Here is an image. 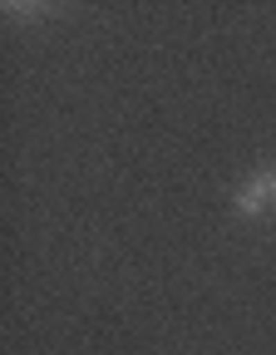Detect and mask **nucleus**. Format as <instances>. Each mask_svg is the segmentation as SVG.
Returning <instances> with one entry per match:
<instances>
[{
    "instance_id": "2",
    "label": "nucleus",
    "mask_w": 276,
    "mask_h": 355,
    "mask_svg": "<svg viewBox=\"0 0 276 355\" xmlns=\"http://www.w3.org/2000/svg\"><path fill=\"white\" fill-rule=\"evenodd\" d=\"M271 207H276V168H271Z\"/></svg>"
},
{
    "instance_id": "1",
    "label": "nucleus",
    "mask_w": 276,
    "mask_h": 355,
    "mask_svg": "<svg viewBox=\"0 0 276 355\" xmlns=\"http://www.w3.org/2000/svg\"><path fill=\"white\" fill-rule=\"evenodd\" d=\"M266 207H271V168L252 173V178H247V188L237 193V212H242V217H261Z\"/></svg>"
}]
</instances>
